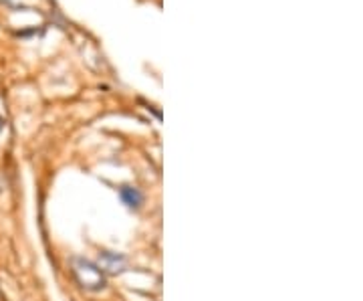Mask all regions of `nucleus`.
<instances>
[{"label": "nucleus", "mask_w": 363, "mask_h": 301, "mask_svg": "<svg viewBox=\"0 0 363 301\" xmlns=\"http://www.w3.org/2000/svg\"><path fill=\"white\" fill-rule=\"evenodd\" d=\"M71 271L75 275L77 283L89 289V291H99L105 287V273L97 267V263L83 257L71 259Z\"/></svg>", "instance_id": "1"}, {"label": "nucleus", "mask_w": 363, "mask_h": 301, "mask_svg": "<svg viewBox=\"0 0 363 301\" xmlns=\"http://www.w3.org/2000/svg\"><path fill=\"white\" fill-rule=\"evenodd\" d=\"M97 267L105 273V275H117L124 273L128 269V259L121 253H113V251H101L97 259Z\"/></svg>", "instance_id": "2"}, {"label": "nucleus", "mask_w": 363, "mask_h": 301, "mask_svg": "<svg viewBox=\"0 0 363 301\" xmlns=\"http://www.w3.org/2000/svg\"><path fill=\"white\" fill-rule=\"evenodd\" d=\"M119 198L128 209H140L144 202V194L140 193V188H135V186H121Z\"/></svg>", "instance_id": "3"}, {"label": "nucleus", "mask_w": 363, "mask_h": 301, "mask_svg": "<svg viewBox=\"0 0 363 301\" xmlns=\"http://www.w3.org/2000/svg\"><path fill=\"white\" fill-rule=\"evenodd\" d=\"M0 124H2V120H0ZM0 128H2V126H0Z\"/></svg>", "instance_id": "4"}]
</instances>
